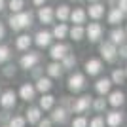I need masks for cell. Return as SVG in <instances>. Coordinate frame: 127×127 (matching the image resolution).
<instances>
[{
	"mask_svg": "<svg viewBox=\"0 0 127 127\" xmlns=\"http://www.w3.org/2000/svg\"><path fill=\"white\" fill-rule=\"evenodd\" d=\"M8 23L13 31H21V29H27V27L32 25V15L27 13V11H17L8 19Z\"/></svg>",
	"mask_w": 127,
	"mask_h": 127,
	"instance_id": "6da1fadb",
	"label": "cell"
},
{
	"mask_svg": "<svg viewBox=\"0 0 127 127\" xmlns=\"http://www.w3.org/2000/svg\"><path fill=\"white\" fill-rule=\"evenodd\" d=\"M85 87V78H84V74H78V72H76V74H72L68 78V89L70 91H82Z\"/></svg>",
	"mask_w": 127,
	"mask_h": 127,
	"instance_id": "7a4b0ae2",
	"label": "cell"
},
{
	"mask_svg": "<svg viewBox=\"0 0 127 127\" xmlns=\"http://www.w3.org/2000/svg\"><path fill=\"white\" fill-rule=\"evenodd\" d=\"M85 34H87V38H89L91 42H99L102 36V27L99 25V23H91L87 29H85Z\"/></svg>",
	"mask_w": 127,
	"mask_h": 127,
	"instance_id": "3957f363",
	"label": "cell"
},
{
	"mask_svg": "<svg viewBox=\"0 0 127 127\" xmlns=\"http://www.w3.org/2000/svg\"><path fill=\"white\" fill-rule=\"evenodd\" d=\"M15 99L17 97L11 89L0 93V104H2V108H13V106H15Z\"/></svg>",
	"mask_w": 127,
	"mask_h": 127,
	"instance_id": "277c9868",
	"label": "cell"
},
{
	"mask_svg": "<svg viewBox=\"0 0 127 127\" xmlns=\"http://www.w3.org/2000/svg\"><path fill=\"white\" fill-rule=\"evenodd\" d=\"M116 46L112 42H104V44H101V55L104 57V61H114L116 59Z\"/></svg>",
	"mask_w": 127,
	"mask_h": 127,
	"instance_id": "5b68a950",
	"label": "cell"
},
{
	"mask_svg": "<svg viewBox=\"0 0 127 127\" xmlns=\"http://www.w3.org/2000/svg\"><path fill=\"white\" fill-rule=\"evenodd\" d=\"M89 106H91V97H80V99H76L74 104H72V110H74L76 114H84Z\"/></svg>",
	"mask_w": 127,
	"mask_h": 127,
	"instance_id": "8992f818",
	"label": "cell"
},
{
	"mask_svg": "<svg viewBox=\"0 0 127 127\" xmlns=\"http://www.w3.org/2000/svg\"><path fill=\"white\" fill-rule=\"evenodd\" d=\"M38 59H40V55L38 53H27V55H23L21 61H19V64H21V68H32L34 64L38 63Z\"/></svg>",
	"mask_w": 127,
	"mask_h": 127,
	"instance_id": "52a82bcc",
	"label": "cell"
},
{
	"mask_svg": "<svg viewBox=\"0 0 127 127\" xmlns=\"http://www.w3.org/2000/svg\"><path fill=\"white\" fill-rule=\"evenodd\" d=\"M68 53V46H64V44H55V46H51V49H49V55H51V59H55V61H61V59L64 57Z\"/></svg>",
	"mask_w": 127,
	"mask_h": 127,
	"instance_id": "ba28073f",
	"label": "cell"
},
{
	"mask_svg": "<svg viewBox=\"0 0 127 127\" xmlns=\"http://www.w3.org/2000/svg\"><path fill=\"white\" fill-rule=\"evenodd\" d=\"M101 70H102V63L99 59H89V61L85 63V72L89 76H97Z\"/></svg>",
	"mask_w": 127,
	"mask_h": 127,
	"instance_id": "9c48e42d",
	"label": "cell"
},
{
	"mask_svg": "<svg viewBox=\"0 0 127 127\" xmlns=\"http://www.w3.org/2000/svg\"><path fill=\"white\" fill-rule=\"evenodd\" d=\"M51 32H46V31H40L36 32V36H34V42H36V46H40V48H48L49 44H51Z\"/></svg>",
	"mask_w": 127,
	"mask_h": 127,
	"instance_id": "30bf717a",
	"label": "cell"
},
{
	"mask_svg": "<svg viewBox=\"0 0 127 127\" xmlns=\"http://www.w3.org/2000/svg\"><path fill=\"white\" fill-rule=\"evenodd\" d=\"M34 93H36V87H32L31 84H23V85H21V89H19V95H21V99H23V101H29V102L34 99Z\"/></svg>",
	"mask_w": 127,
	"mask_h": 127,
	"instance_id": "8fae6325",
	"label": "cell"
},
{
	"mask_svg": "<svg viewBox=\"0 0 127 127\" xmlns=\"http://www.w3.org/2000/svg\"><path fill=\"white\" fill-rule=\"evenodd\" d=\"M53 17H55V11L51 10V8H40V11H38V19L44 23V25H48V23L53 21Z\"/></svg>",
	"mask_w": 127,
	"mask_h": 127,
	"instance_id": "7c38bea8",
	"label": "cell"
},
{
	"mask_svg": "<svg viewBox=\"0 0 127 127\" xmlns=\"http://www.w3.org/2000/svg\"><path fill=\"white\" fill-rule=\"evenodd\" d=\"M110 87H112V80H108V78H101L95 84V89H97L99 95H106V93H110Z\"/></svg>",
	"mask_w": 127,
	"mask_h": 127,
	"instance_id": "4fadbf2b",
	"label": "cell"
},
{
	"mask_svg": "<svg viewBox=\"0 0 127 127\" xmlns=\"http://www.w3.org/2000/svg\"><path fill=\"white\" fill-rule=\"evenodd\" d=\"M66 114H68V110H66L64 106H59V108L53 110L51 120H53V122H57V123H64V122H66V118H68Z\"/></svg>",
	"mask_w": 127,
	"mask_h": 127,
	"instance_id": "5bb4252c",
	"label": "cell"
},
{
	"mask_svg": "<svg viewBox=\"0 0 127 127\" xmlns=\"http://www.w3.org/2000/svg\"><path fill=\"white\" fill-rule=\"evenodd\" d=\"M123 15H125V13H123L120 8H112L110 13H108V23H110V25H118V23L123 21Z\"/></svg>",
	"mask_w": 127,
	"mask_h": 127,
	"instance_id": "9a60e30c",
	"label": "cell"
},
{
	"mask_svg": "<svg viewBox=\"0 0 127 127\" xmlns=\"http://www.w3.org/2000/svg\"><path fill=\"white\" fill-rule=\"evenodd\" d=\"M102 15H104V6L99 4V2H93V4L89 6V17H93V19H101Z\"/></svg>",
	"mask_w": 127,
	"mask_h": 127,
	"instance_id": "2e32d148",
	"label": "cell"
},
{
	"mask_svg": "<svg viewBox=\"0 0 127 127\" xmlns=\"http://www.w3.org/2000/svg\"><path fill=\"white\" fill-rule=\"evenodd\" d=\"M125 31H122V29H114V31L110 32V42L114 44V46H118V44H123L125 42Z\"/></svg>",
	"mask_w": 127,
	"mask_h": 127,
	"instance_id": "e0dca14e",
	"label": "cell"
},
{
	"mask_svg": "<svg viewBox=\"0 0 127 127\" xmlns=\"http://www.w3.org/2000/svg\"><path fill=\"white\" fill-rule=\"evenodd\" d=\"M85 17H87V13H85L84 10H74V11H70V15H68V19L72 23H76V25H82V23H85Z\"/></svg>",
	"mask_w": 127,
	"mask_h": 127,
	"instance_id": "ac0fdd59",
	"label": "cell"
},
{
	"mask_svg": "<svg viewBox=\"0 0 127 127\" xmlns=\"http://www.w3.org/2000/svg\"><path fill=\"white\" fill-rule=\"evenodd\" d=\"M123 122V116L120 114V112H110L108 116H106V123L110 127H120Z\"/></svg>",
	"mask_w": 127,
	"mask_h": 127,
	"instance_id": "d6986e66",
	"label": "cell"
},
{
	"mask_svg": "<svg viewBox=\"0 0 127 127\" xmlns=\"http://www.w3.org/2000/svg\"><path fill=\"white\" fill-rule=\"evenodd\" d=\"M108 102H110L112 106H122L123 102H125V95H123L122 91H112L110 97H108Z\"/></svg>",
	"mask_w": 127,
	"mask_h": 127,
	"instance_id": "ffe728a7",
	"label": "cell"
},
{
	"mask_svg": "<svg viewBox=\"0 0 127 127\" xmlns=\"http://www.w3.org/2000/svg\"><path fill=\"white\" fill-rule=\"evenodd\" d=\"M31 44H32V38L29 36V34H21V36H17V40H15L17 49H29Z\"/></svg>",
	"mask_w": 127,
	"mask_h": 127,
	"instance_id": "44dd1931",
	"label": "cell"
},
{
	"mask_svg": "<svg viewBox=\"0 0 127 127\" xmlns=\"http://www.w3.org/2000/svg\"><path fill=\"white\" fill-rule=\"evenodd\" d=\"M68 34H70V38L72 40H76V42H80L82 38H84V34H85V31H84V27L82 25H74L72 29L68 31Z\"/></svg>",
	"mask_w": 127,
	"mask_h": 127,
	"instance_id": "7402d4cb",
	"label": "cell"
},
{
	"mask_svg": "<svg viewBox=\"0 0 127 127\" xmlns=\"http://www.w3.org/2000/svg\"><path fill=\"white\" fill-rule=\"evenodd\" d=\"M66 34H68V27L64 25V23H59V25L53 29V32H51V36H53V38H59V40H61V38H64Z\"/></svg>",
	"mask_w": 127,
	"mask_h": 127,
	"instance_id": "603a6c76",
	"label": "cell"
},
{
	"mask_svg": "<svg viewBox=\"0 0 127 127\" xmlns=\"http://www.w3.org/2000/svg\"><path fill=\"white\" fill-rule=\"evenodd\" d=\"M40 118H42V114H40V108H29L27 110V120H29V123H38L40 122Z\"/></svg>",
	"mask_w": 127,
	"mask_h": 127,
	"instance_id": "cb8c5ba5",
	"label": "cell"
},
{
	"mask_svg": "<svg viewBox=\"0 0 127 127\" xmlns=\"http://www.w3.org/2000/svg\"><path fill=\"white\" fill-rule=\"evenodd\" d=\"M55 15H57V19H59V21H66V19H68V15H70V8H68L66 4L59 6V8H57V11H55Z\"/></svg>",
	"mask_w": 127,
	"mask_h": 127,
	"instance_id": "d4e9b609",
	"label": "cell"
},
{
	"mask_svg": "<svg viewBox=\"0 0 127 127\" xmlns=\"http://www.w3.org/2000/svg\"><path fill=\"white\" fill-rule=\"evenodd\" d=\"M36 89L42 91V93H48V91L51 89V80H49V78H38Z\"/></svg>",
	"mask_w": 127,
	"mask_h": 127,
	"instance_id": "484cf974",
	"label": "cell"
},
{
	"mask_svg": "<svg viewBox=\"0 0 127 127\" xmlns=\"http://www.w3.org/2000/svg\"><path fill=\"white\" fill-rule=\"evenodd\" d=\"M61 61H63V63H61V66H63V68H66V70H70V68L76 64V57L72 55V53H66Z\"/></svg>",
	"mask_w": 127,
	"mask_h": 127,
	"instance_id": "4316f807",
	"label": "cell"
},
{
	"mask_svg": "<svg viewBox=\"0 0 127 127\" xmlns=\"http://www.w3.org/2000/svg\"><path fill=\"white\" fill-rule=\"evenodd\" d=\"M53 102H55V97L44 95L42 99H40V110H49V108L53 106Z\"/></svg>",
	"mask_w": 127,
	"mask_h": 127,
	"instance_id": "83f0119b",
	"label": "cell"
},
{
	"mask_svg": "<svg viewBox=\"0 0 127 127\" xmlns=\"http://www.w3.org/2000/svg\"><path fill=\"white\" fill-rule=\"evenodd\" d=\"M61 72H63V66H61L59 63H51V64L48 66V74L51 76V78H59V76H61Z\"/></svg>",
	"mask_w": 127,
	"mask_h": 127,
	"instance_id": "f1b7e54d",
	"label": "cell"
},
{
	"mask_svg": "<svg viewBox=\"0 0 127 127\" xmlns=\"http://www.w3.org/2000/svg\"><path fill=\"white\" fill-rule=\"evenodd\" d=\"M123 82H125V72L123 70H114L112 72V84H118V85H122Z\"/></svg>",
	"mask_w": 127,
	"mask_h": 127,
	"instance_id": "f546056e",
	"label": "cell"
},
{
	"mask_svg": "<svg viewBox=\"0 0 127 127\" xmlns=\"http://www.w3.org/2000/svg\"><path fill=\"white\" fill-rule=\"evenodd\" d=\"M23 4H25V0H10V8L13 13H17V11H21L23 10Z\"/></svg>",
	"mask_w": 127,
	"mask_h": 127,
	"instance_id": "4dcf8cb0",
	"label": "cell"
},
{
	"mask_svg": "<svg viewBox=\"0 0 127 127\" xmlns=\"http://www.w3.org/2000/svg\"><path fill=\"white\" fill-rule=\"evenodd\" d=\"M10 57H11L10 48H8V46H0V63H6Z\"/></svg>",
	"mask_w": 127,
	"mask_h": 127,
	"instance_id": "1f68e13d",
	"label": "cell"
},
{
	"mask_svg": "<svg viewBox=\"0 0 127 127\" xmlns=\"http://www.w3.org/2000/svg\"><path fill=\"white\" fill-rule=\"evenodd\" d=\"M10 127H25V118L21 116H15L10 120Z\"/></svg>",
	"mask_w": 127,
	"mask_h": 127,
	"instance_id": "d6a6232c",
	"label": "cell"
},
{
	"mask_svg": "<svg viewBox=\"0 0 127 127\" xmlns=\"http://www.w3.org/2000/svg\"><path fill=\"white\" fill-rule=\"evenodd\" d=\"M87 127H104V120H102L101 116H97V118H93V120L87 123Z\"/></svg>",
	"mask_w": 127,
	"mask_h": 127,
	"instance_id": "836d02e7",
	"label": "cell"
},
{
	"mask_svg": "<svg viewBox=\"0 0 127 127\" xmlns=\"http://www.w3.org/2000/svg\"><path fill=\"white\" fill-rule=\"evenodd\" d=\"M93 108H95L97 112H102L106 108V101L104 99H95V102H93Z\"/></svg>",
	"mask_w": 127,
	"mask_h": 127,
	"instance_id": "e575fe53",
	"label": "cell"
},
{
	"mask_svg": "<svg viewBox=\"0 0 127 127\" xmlns=\"http://www.w3.org/2000/svg\"><path fill=\"white\" fill-rule=\"evenodd\" d=\"M72 127H87V120H85L84 116L76 118L74 122H72Z\"/></svg>",
	"mask_w": 127,
	"mask_h": 127,
	"instance_id": "d590c367",
	"label": "cell"
},
{
	"mask_svg": "<svg viewBox=\"0 0 127 127\" xmlns=\"http://www.w3.org/2000/svg\"><path fill=\"white\" fill-rule=\"evenodd\" d=\"M15 74V66H11V64H8L4 68V76H8V78H11V76Z\"/></svg>",
	"mask_w": 127,
	"mask_h": 127,
	"instance_id": "8d00e7d4",
	"label": "cell"
},
{
	"mask_svg": "<svg viewBox=\"0 0 127 127\" xmlns=\"http://www.w3.org/2000/svg\"><path fill=\"white\" fill-rule=\"evenodd\" d=\"M120 57L127 59V46H125V44H122V48H120Z\"/></svg>",
	"mask_w": 127,
	"mask_h": 127,
	"instance_id": "74e56055",
	"label": "cell"
},
{
	"mask_svg": "<svg viewBox=\"0 0 127 127\" xmlns=\"http://www.w3.org/2000/svg\"><path fill=\"white\" fill-rule=\"evenodd\" d=\"M118 8L123 11V13H127V0H120V4H118Z\"/></svg>",
	"mask_w": 127,
	"mask_h": 127,
	"instance_id": "f35d334b",
	"label": "cell"
},
{
	"mask_svg": "<svg viewBox=\"0 0 127 127\" xmlns=\"http://www.w3.org/2000/svg\"><path fill=\"white\" fill-rule=\"evenodd\" d=\"M38 127H51V120H40Z\"/></svg>",
	"mask_w": 127,
	"mask_h": 127,
	"instance_id": "ab89813d",
	"label": "cell"
},
{
	"mask_svg": "<svg viewBox=\"0 0 127 127\" xmlns=\"http://www.w3.org/2000/svg\"><path fill=\"white\" fill-rule=\"evenodd\" d=\"M4 34H6V29H4V25H2V23H0V40H2V38H4Z\"/></svg>",
	"mask_w": 127,
	"mask_h": 127,
	"instance_id": "60d3db41",
	"label": "cell"
},
{
	"mask_svg": "<svg viewBox=\"0 0 127 127\" xmlns=\"http://www.w3.org/2000/svg\"><path fill=\"white\" fill-rule=\"evenodd\" d=\"M40 74H42V70L38 68V70H34V72H32V76H34V78H40Z\"/></svg>",
	"mask_w": 127,
	"mask_h": 127,
	"instance_id": "b9f144b4",
	"label": "cell"
},
{
	"mask_svg": "<svg viewBox=\"0 0 127 127\" xmlns=\"http://www.w3.org/2000/svg\"><path fill=\"white\" fill-rule=\"evenodd\" d=\"M32 2H34V4H36V6H42L44 2H46V0H32Z\"/></svg>",
	"mask_w": 127,
	"mask_h": 127,
	"instance_id": "7bdbcfd3",
	"label": "cell"
},
{
	"mask_svg": "<svg viewBox=\"0 0 127 127\" xmlns=\"http://www.w3.org/2000/svg\"><path fill=\"white\" fill-rule=\"evenodd\" d=\"M4 8H6V0H0V11L4 10Z\"/></svg>",
	"mask_w": 127,
	"mask_h": 127,
	"instance_id": "ee69618b",
	"label": "cell"
},
{
	"mask_svg": "<svg viewBox=\"0 0 127 127\" xmlns=\"http://www.w3.org/2000/svg\"><path fill=\"white\" fill-rule=\"evenodd\" d=\"M89 2H99V0H89Z\"/></svg>",
	"mask_w": 127,
	"mask_h": 127,
	"instance_id": "f6af8a7d",
	"label": "cell"
},
{
	"mask_svg": "<svg viewBox=\"0 0 127 127\" xmlns=\"http://www.w3.org/2000/svg\"><path fill=\"white\" fill-rule=\"evenodd\" d=\"M125 78H127V68H125Z\"/></svg>",
	"mask_w": 127,
	"mask_h": 127,
	"instance_id": "bcb514c9",
	"label": "cell"
},
{
	"mask_svg": "<svg viewBox=\"0 0 127 127\" xmlns=\"http://www.w3.org/2000/svg\"><path fill=\"white\" fill-rule=\"evenodd\" d=\"M4 127H10V125H4Z\"/></svg>",
	"mask_w": 127,
	"mask_h": 127,
	"instance_id": "7dc6e473",
	"label": "cell"
},
{
	"mask_svg": "<svg viewBox=\"0 0 127 127\" xmlns=\"http://www.w3.org/2000/svg\"><path fill=\"white\" fill-rule=\"evenodd\" d=\"M0 93H2V91H0Z\"/></svg>",
	"mask_w": 127,
	"mask_h": 127,
	"instance_id": "c3c4849f",
	"label": "cell"
},
{
	"mask_svg": "<svg viewBox=\"0 0 127 127\" xmlns=\"http://www.w3.org/2000/svg\"><path fill=\"white\" fill-rule=\"evenodd\" d=\"M125 32H127V31H125Z\"/></svg>",
	"mask_w": 127,
	"mask_h": 127,
	"instance_id": "681fc988",
	"label": "cell"
}]
</instances>
